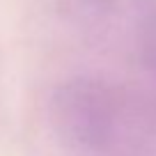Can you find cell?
Masks as SVG:
<instances>
[{
  "label": "cell",
  "instance_id": "6da1fadb",
  "mask_svg": "<svg viewBox=\"0 0 156 156\" xmlns=\"http://www.w3.org/2000/svg\"><path fill=\"white\" fill-rule=\"evenodd\" d=\"M122 103L106 83L76 78L55 92L53 117L58 129L85 147H106L117 136Z\"/></svg>",
  "mask_w": 156,
  "mask_h": 156
},
{
  "label": "cell",
  "instance_id": "7a4b0ae2",
  "mask_svg": "<svg viewBox=\"0 0 156 156\" xmlns=\"http://www.w3.org/2000/svg\"><path fill=\"white\" fill-rule=\"evenodd\" d=\"M140 46L147 64L156 71V5H151L140 19Z\"/></svg>",
  "mask_w": 156,
  "mask_h": 156
}]
</instances>
